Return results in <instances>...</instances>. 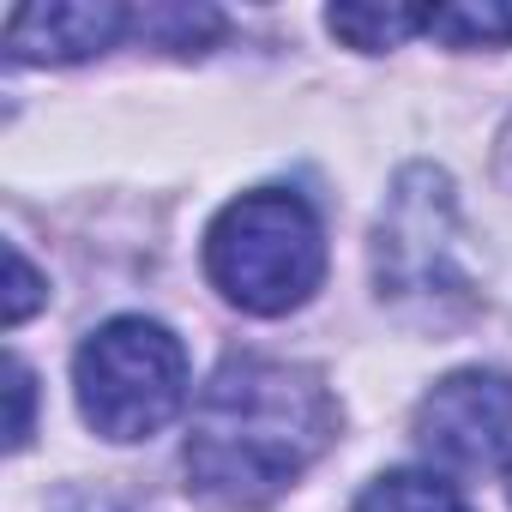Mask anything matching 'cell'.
Segmentation results:
<instances>
[{
	"label": "cell",
	"instance_id": "6da1fadb",
	"mask_svg": "<svg viewBox=\"0 0 512 512\" xmlns=\"http://www.w3.org/2000/svg\"><path fill=\"white\" fill-rule=\"evenodd\" d=\"M338 440L332 386L278 356H229L187 422V488L217 512H260L302 482Z\"/></svg>",
	"mask_w": 512,
	"mask_h": 512
},
{
	"label": "cell",
	"instance_id": "7a4b0ae2",
	"mask_svg": "<svg viewBox=\"0 0 512 512\" xmlns=\"http://www.w3.org/2000/svg\"><path fill=\"white\" fill-rule=\"evenodd\" d=\"M464 217L446 169L410 163L374 223V290L392 314L416 326H458L476 314V266L464 247Z\"/></svg>",
	"mask_w": 512,
	"mask_h": 512
},
{
	"label": "cell",
	"instance_id": "3957f363",
	"mask_svg": "<svg viewBox=\"0 0 512 512\" xmlns=\"http://www.w3.org/2000/svg\"><path fill=\"white\" fill-rule=\"evenodd\" d=\"M205 278L241 314H296L326 278L320 211L290 187H253L229 199L205 229Z\"/></svg>",
	"mask_w": 512,
	"mask_h": 512
},
{
	"label": "cell",
	"instance_id": "277c9868",
	"mask_svg": "<svg viewBox=\"0 0 512 512\" xmlns=\"http://www.w3.org/2000/svg\"><path fill=\"white\" fill-rule=\"evenodd\" d=\"M73 386H79L85 422L103 440H115V446L151 440L187 404V350L163 320L121 314L79 344Z\"/></svg>",
	"mask_w": 512,
	"mask_h": 512
},
{
	"label": "cell",
	"instance_id": "5b68a950",
	"mask_svg": "<svg viewBox=\"0 0 512 512\" xmlns=\"http://www.w3.org/2000/svg\"><path fill=\"white\" fill-rule=\"evenodd\" d=\"M416 446L452 470L512 464V374L458 368L416 404Z\"/></svg>",
	"mask_w": 512,
	"mask_h": 512
},
{
	"label": "cell",
	"instance_id": "8992f818",
	"mask_svg": "<svg viewBox=\"0 0 512 512\" xmlns=\"http://www.w3.org/2000/svg\"><path fill=\"white\" fill-rule=\"evenodd\" d=\"M133 31L127 7H19L7 19V55L19 67H73L121 43Z\"/></svg>",
	"mask_w": 512,
	"mask_h": 512
},
{
	"label": "cell",
	"instance_id": "52a82bcc",
	"mask_svg": "<svg viewBox=\"0 0 512 512\" xmlns=\"http://www.w3.org/2000/svg\"><path fill=\"white\" fill-rule=\"evenodd\" d=\"M356 512H470L464 494L434 470H386L362 488Z\"/></svg>",
	"mask_w": 512,
	"mask_h": 512
},
{
	"label": "cell",
	"instance_id": "ba28073f",
	"mask_svg": "<svg viewBox=\"0 0 512 512\" xmlns=\"http://www.w3.org/2000/svg\"><path fill=\"white\" fill-rule=\"evenodd\" d=\"M422 37L446 49H512V7L470 0V7H422Z\"/></svg>",
	"mask_w": 512,
	"mask_h": 512
},
{
	"label": "cell",
	"instance_id": "9c48e42d",
	"mask_svg": "<svg viewBox=\"0 0 512 512\" xmlns=\"http://www.w3.org/2000/svg\"><path fill=\"white\" fill-rule=\"evenodd\" d=\"M326 31L362 55H380V49H398L404 37H422V7H332Z\"/></svg>",
	"mask_w": 512,
	"mask_h": 512
},
{
	"label": "cell",
	"instance_id": "30bf717a",
	"mask_svg": "<svg viewBox=\"0 0 512 512\" xmlns=\"http://www.w3.org/2000/svg\"><path fill=\"white\" fill-rule=\"evenodd\" d=\"M133 31L157 49L205 55V43L223 37V13H211V7H145V13H133Z\"/></svg>",
	"mask_w": 512,
	"mask_h": 512
},
{
	"label": "cell",
	"instance_id": "8fae6325",
	"mask_svg": "<svg viewBox=\"0 0 512 512\" xmlns=\"http://www.w3.org/2000/svg\"><path fill=\"white\" fill-rule=\"evenodd\" d=\"M7 278H13V290H7V326H25L31 308L43 302V278L31 272V260L19 253V241L7 247Z\"/></svg>",
	"mask_w": 512,
	"mask_h": 512
},
{
	"label": "cell",
	"instance_id": "7c38bea8",
	"mask_svg": "<svg viewBox=\"0 0 512 512\" xmlns=\"http://www.w3.org/2000/svg\"><path fill=\"white\" fill-rule=\"evenodd\" d=\"M7 380H13V386H7V392H13V428H7V446L25 452V440H31V368L13 356V362H7Z\"/></svg>",
	"mask_w": 512,
	"mask_h": 512
},
{
	"label": "cell",
	"instance_id": "4fadbf2b",
	"mask_svg": "<svg viewBox=\"0 0 512 512\" xmlns=\"http://www.w3.org/2000/svg\"><path fill=\"white\" fill-rule=\"evenodd\" d=\"M500 175L512 181V127H506V139H500Z\"/></svg>",
	"mask_w": 512,
	"mask_h": 512
}]
</instances>
